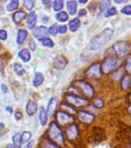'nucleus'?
<instances>
[{
    "label": "nucleus",
    "mask_w": 131,
    "mask_h": 148,
    "mask_svg": "<svg viewBox=\"0 0 131 148\" xmlns=\"http://www.w3.org/2000/svg\"><path fill=\"white\" fill-rule=\"evenodd\" d=\"M113 35V31L110 28H106L99 34L93 38L90 42V48L91 50H97L110 41Z\"/></svg>",
    "instance_id": "obj_1"
},
{
    "label": "nucleus",
    "mask_w": 131,
    "mask_h": 148,
    "mask_svg": "<svg viewBox=\"0 0 131 148\" xmlns=\"http://www.w3.org/2000/svg\"><path fill=\"white\" fill-rule=\"evenodd\" d=\"M130 51V44L127 41H119L113 44L106 53H108L107 56H113L120 60L121 58L124 57Z\"/></svg>",
    "instance_id": "obj_2"
},
{
    "label": "nucleus",
    "mask_w": 131,
    "mask_h": 148,
    "mask_svg": "<svg viewBox=\"0 0 131 148\" xmlns=\"http://www.w3.org/2000/svg\"><path fill=\"white\" fill-rule=\"evenodd\" d=\"M48 136L49 140L56 144L57 146H64V136L60 125L57 123H51L48 130Z\"/></svg>",
    "instance_id": "obj_3"
},
{
    "label": "nucleus",
    "mask_w": 131,
    "mask_h": 148,
    "mask_svg": "<svg viewBox=\"0 0 131 148\" xmlns=\"http://www.w3.org/2000/svg\"><path fill=\"white\" fill-rule=\"evenodd\" d=\"M121 60L113 56H106L101 64L102 73L104 74H110L117 69L121 65Z\"/></svg>",
    "instance_id": "obj_4"
},
{
    "label": "nucleus",
    "mask_w": 131,
    "mask_h": 148,
    "mask_svg": "<svg viewBox=\"0 0 131 148\" xmlns=\"http://www.w3.org/2000/svg\"><path fill=\"white\" fill-rule=\"evenodd\" d=\"M75 86L88 98H93L94 96V89L87 82L83 80H78L75 83Z\"/></svg>",
    "instance_id": "obj_5"
},
{
    "label": "nucleus",
    "mask_w": 131,
    "mask_h": 148,
    "mask_svg": "<svg viewBox=\"0 0 131 148\" xmlns=\"http://www.w3.org/2000/svg\"><path fill=\"white\" fill-rule=\"evenodd\" d=\"M66 99H67L68 104H70V106H74L76 107H80V106H86L89 102L86 99L80 97L78 96L73 94H66Z\"/></svg>",
    "instance_id": "obj_6"
},
{
    "label": "nucleus",
    "mask_w": 131,
    "mask_h": 148,
    "mask_svg": "<svg viewBox=\"0 0 131 148\" xmlns=\"http://www.w3.org/2000/svg\"><path fill=\"white\" fill-rule=\"evenodd\" d=\"M101 63L96 62L91 65L86 71V76L92 79H100L102 76Z\"/></svg>",
    "instance_id": "obj_7"
},
{
    "label": "nucleus",
    "mask_w": 131,
    "mask_h": 148,
    "mask_svg": "<svg viewBox=\"0 0 131 148\" xmlns=\"http://www.w3.org/2000/svg\"><path fill=\"white\" fill-rule=\"evenodd\" d=\"M56 120L59 124L66 125L74 122L73 116L64 111H59L56 113Z\"/></svg>",
    "instance_id": "obj_8"
},
{
    "label": "nucleus",
    "mask_w": 131,
    "mask_h": 148,
    "mask_svg": "<svg viewBox=\"0 0 131 148\" xmlns=\"http://www.w3.org/2000/svg\"><path fill=\"white\" fill-rule=\"evenodd\" d=\"M78 119L80 122L86 124H90L93 122L95 116L87 111H80L78 113Z\"/></svg>",
    "instance_id": "obj_9"
},
{
    "label": "nucleus",
    "mask_w": 131,
    "mask_h": 148,
    "mask_svg": "<svg viewBox=\"0 0 131 148\" xmlns=\"http://www.w3.org/2000/svg\"><path fill=\"white\" fill-rule=\"evenodd\" d=\"M32 34L37 39H42V38H45L46 36H47L49 33V31L47 29V28H46L45 26H43V25H40V26H38V27L35 28L33 31H32Z\"/></svg>",
    "instance_id": "obj_10"
},
{
    "label": "nucleus",
    "mask_w": 131,
    "mask_h": 148,
    "mask_svg": "<svg viewBox=\"0 0 131 148\" xmlns=\"http://www.w3.org/2000/svg\"><path fill=\"white\" fill-rule=\"evenodd\" d=\"M67 64V59L62 56H58L56 58L53 62V65L56 69H64Z\"/></svg>",
    "instance_id": "obj_11"
},
{
    "label": "nucleus",
    "mask_w": 131,
    "mask_h": 148,
    "mask_svg": "<svg viewBox=\"0 0 131 148\" xmlns=\"http://www.w3.org/2000/svg\"><path fill=\"white\" fill-rule=\"evenodd\" d=\"M67 136H68V139L70 140L76 139V137H77V136L79 135V129L78 127H77V125H71V126L67 129Z\"/></svg>",
    "instance_id": "obj_12"
},
{
    "label": "nucleus",
    "mask_w": 131,
    "mask_h": 148,
    "mask_svg": "<svg viewBox=\"0 0 131 148\" xmlns=\"http://www.w3.org/2000/svg\"><path fill=\"white\" fill-rule=\"evenodd\" d=\"M58 100L56 97H52L48 104V110H47V114L49 116H53V113L56 112V110L57 108Z\"/></svg>",
    "instance_id": "obj_13"
},
{
    "label": "nucleus",
    "mask_w": 131,
    "mask_h": 148,
    "mask_svg": "<svg viewBox=\"0 0 131 148\" xmlns=\"http://www.w3.org/2000/svg\"><path fill=\"white\" fill-rule=\"evenodd\" d=\"M37 21V15L35 11H32L29 12V16H28L27 20H26V24H27V27L29 29H32L35 27V25L36 24Z\"/></svg>",
    "instance_id": "obj_14"
},
{
    "label": "nucleus",
    "mask_w": 131,
    "mask_h": 148,
    "mask_svg": "<svg viewBox=\"0 0 131 148\" xmlns=\"http://www.w3.org/2000/svg\"><path fill=\"white\" fill-rule=\"evenodd\" d=\"M37 110H38V105L36 102L30 100L27 103L26 105V113L28 115L32 116L36 113Z\"/></svg>",
    "instance_id": "obj_15"
},
{
    "label": "nucleus",
    "mask_w": 131,
    "mask_h": 148,
    "mask_svg": "<svg viewBox=\"0 0 131 148\" xmlns=\"http://www.w3.org/2000/svg\"><path fill=\"white\" fill-rule=\"evenodd\" d=\"M27 36L28 32L26 30L23 29H19L18 33H17V39H16V42H17L18 45H22V44H23V42L26 39Z\"/></svg>",
    "instance_id": "obj_16"
},
{
    "label": "nucleus",
    "mask_w": 131,
    "mask_h": 148,
    "mask_svg": "<svg viewBox=\"0 0 131 148\" xmlns=\"http://www.w3.org/2000/svg\"><path fill=\"white\" fill-rule=\"evenodd\" d=\"M81 22L79 18H75L69 22V29L71 32H76L80 26Z\"/></svg>",
    "instance_id": "obj_17"
},
{
    "label": "nucleus",
    "mask_w": 131,
    "mask_h": 148,
    "mask_svg": "<svg viewBox=\"0 0 131 148\" xmlns=\"http://www.w3.org/2000/svg\"><path fill=\"white\" fill-rule=\"evenodd\" d=\"M47 119H48V114L47 111L44 109V107L41 106L39 108V121L42 126L46 124L47 123Z\"/></svg>",
    "instance_id": "obj_18"
},
{
    "label": "nucleus",
    "mask_w": 131,
    "mask_h": 148,
    "mask_svg": "<svg viewBox=\"0 0 131 148\" xmlns=\"http://www.w3.org/2000/svg\"><path fill=\"white\" fill-rule=\"evenodd\" d=\"M27 14L24 11H18L15 12L12 16V19L16 23H20L21 21L23 20L26 17Z\"/></svg>",
    "instance_id": "obj_19"
},
{
    "label": "nucleus",
    "mask_w": 131,
    "mask_h": 148,
    "mask_svg": "<svg viewBox=\"0 0 131 148\" xmlns=\"http://www.w3.org/2000/svg\"><path fill=\"white\" fill-rule=\"evenodd\" d=\"M19 56L22 59L24 62H29L31 59V54L30 51L28 49H23L19 53Z\"/></svg>",
    "instance_id": "obj_20"
},
{
    "label": "nucleus",
    "mask_w": 131,
    "mask_h": 148,
    "mask_svg": "<svg viewBox=\"0 0 131 148\" xmlns=\"http://www.w3.org/2000/svg\"><path fill=\"white\" fill-rule=\"evenodd\" d=\"M121 86L123 90H127L131 86V76L129 75H125L122 78L121 81Z\"/></svg>",
    "instance_id": "obj_21"
},
{
    "label": "nucleus",
    "mask_w": 131,
    "mask_h": 148,
    "mask_svg": "<svg viewBox=\"0 0 131 148\" xmlns=\"http://www.w3.org/2000/svg\"><path fill=\"white\" fill-rule=\"evenodd\" d=\"M40 148H60L56 144L48 139H43L40 142Z\"/></svg>",
    "instance_id": "obj_22"
},
{
    "label": "nucleus",
    "mask_w": 131,
    "mask_h": 148,
    "mask_svg": "<svg viewBox=\"0 0 131 148\" xmlns=\"http://www.w3.org/2000/svg\"><path fill=\"white\" fill-rule=\"evenodd\" d=\"M67 9L69 11V14L73 16L74 14L76 12V9H77V2L76 1H68L67 2Z\"/></svg>",
    "instance_id": "obj_23"
},
{
    "label": "nucleus",
    "mask_w": 131,
    "mask_h": 148,
    "mask_svg": "<svg viewBox=\"0 0 131 148\" xmlns=\"http://www.w3.org/2000/svg\"><path fill=\"white\" fill-rule=\"evenodd\" d=\"M44 81V76L41 73H36L35 77L33 79V85L35 86H39L43 84Z\"/></svg>",
    "instance_id": "obj_24"
},
{
    "label": "nucleus",
    "mask_w": 131,
    "mask_h": 148,
    "mask_svg": "<svg viewBox=\"0 0 131 148\" xmlns=\"http://www.w3.org/2000/svg\"><path fill=\"white\" fill-rule=\"evenodd\" d=\"M56 18L60 23H65L68 20L69 16L66 12H60L56 15Z\"/></svg>",
    "instance_id": "obj_25"
},
{
    "label": "nucleus",
    "mask_w": 131,
    "mask_h": 148,
    "mask_svg": "<svg viewBox=\"0 0 131 148\" xmlns=\"http://www.w3.org/2000/svg\"><path fill=\"white\" fill-rule=\"evenodd\" d=\"M14 71L16 72V73L18 75V76H23L25 73V70L24 69V68L23 67V66L19 63H17V62H15L13 65Z\"/></svg>",
    "instance_id": "obj_26"
},
{
    "label": "nucleus",
    "mask_w": 131,
    "mask_h": 148,
    "mask_svg": "<svg viewBox=\"0 0 131 148\" xmlns=\"http://www.w3.org/2000/svg\"><path fill=\"white\" fill-rule=\"evenodd\" d=\"M19 5V2L18 0H12L11 2L7 5L6 10L8 12L14 11V10H16L18 8Z\"/></svg>",
    "instance_id": "obj_27"
},
{
    "label": "nucleus",
    "mask_w": 131,
    "mask_h": 148,
    "mask_svg": "<svg viewBox=\"0 0 131 148\" xmlns=\"http://www.w3.org/2000/svg\"><path fill=\"white\" fill-rule=\"evenodd\" d=\"M12 142H13L15 147L17 148H21L22 147V140H21V135L19 134H15L12 136Z\"/></svg>",
    "instance_id": "obj_28"
},
{
    "label": "nucleus",
    "mask_w": 131,
    "mask_h": 148,
    "mask_svg": "<svg viewBox=\"0 0 131 148\" xmlns=\"http://www.w3.org/2000/svg\"><path fill=\"white\" fill-rule=\"evenodd\" d=\"M39 41L40 42L43 46L49 47V48H52V47H53V46H54V43H53V40L49 39V38H47V37L39 39Z\"/></svg>",
    "instance_id": "obj_29"
},
{
    "label": "nucleus",
    "mask_w": 131,
    "mask_h": 148,
    "mask_svg": "<svg viewBox=\"0 0 131 148\" xmlns=\"http://www.w3.org/2000/svg\"><path fill=\"white\" fill-rule=\"evenodd\" d=\"M63 8V1L62 0H56L53 2V9L54 11L58 12Z\"/></svg>",
    "instance_id": "obj_30"
},
{
    "label": "nucleus",
    "mask_w": 131,
    "mask_h": 148,
    "mask_svg": "<svg viewBox=\"0 0 131 148\" xmlns=\"http://www.w3.org/2000/svg\"><path fill=\"white\" fill-rule=\"evenodd\" d=\"M110 1H108V0L103 1V2H100V4H99V10H100V12L103 13V12L106 11V9H108V7L110 6Z\"/></svg>",
    "instance_id": "obj_31"
},
{
    "label": "nucleus",
    "mask_w": 131,
    "mask_h": 148,
    "mask_svg": "<svg viewBox=\"0 0 131 148\" xmlns=\"http://www.w3.org/2000/svg\"><path fill=\"white\" fill-rule=\"evenodd\" d=\"M125 70L129 76H131V54L127 57L125 63Z\"/></svg>",
    "instance_id": "obj_32"
},
{
    "label": "nucleus",
    "mask_w": 131,
    "mask_h": 148,
    "mask_svg": "<svg viewBox=\"0 0 131 148\" xmlns=\"http://www.w3.org/2000/svg\"><path fill=\"white\" fill-rule=\"evenodd\" d=\"M120 12L126 16H131V5H126L120 9Z\"/></svg>",
    "instance_id": "obj_33"
},
{
    "label": "nucleus",
    "mask_w": 131,
    "mask_h": 148,
    "mask_svg": "<svg viewBox=\"0 0 131 148\" xmlns=\"http://www.w3.org/2000/svg\"><path fill=\"white\" fill-rule=\"evenodd\" d=\"M31 136L32 134L30 132L28 131H24L21 135V140H22V143H25L27 142L30 138H31Z\"/></svg>",
    "instance_id": "obj_34"
},
{
    "label": "nucleus",
    "mask_w": 131,
    "mask_h": 148,
    "mask_svg": "<svg viewBox=\"0 0 131 148\" xmlns=\"http://www.w3.org/2000/svg\"><path fill=\"white\" fill-rule=\"evenodd\" d=\"M117 12V10L116 9L115 7H111L110 9H109L107 11L105 12V17L108 18V17H111V16H115Z\"/></svg>",
    "instance_id": "obj_35"
},
{
    "label": "nucleus",
    "mask_w": 131,
    "mask_h": 148,
    "mask_svg": "<svg viewBox=\"0 0 131 148\" xmlns=\"http://www.w3.org/2000/svg\"><path fill=\"white\" fill-rule=\"evenodd\" d=\"M49 33H50L53 36H56L59 32V27H58L57 24H53L52 26L49 27Z\"/></svg>",
    "instance_id": "obj_36"
},
{
    "label": "nucleus",
    "mask_w": 131,
    "mask_h": 148,
    "mask_svg": "<svg viewBox=\"0 0 131 148\" xmlns=\"http://www.w3.org/2000/svg\"><path fill=\"white\" fill-rule=\"evenodd\" d=\"M23 5H24V7L27 10H31L33 8V6H34V1H32V0H25V1L23 2Z\"/></svg>",
    "instance_id": "obj_37"
},
{
    "label": "nucleus",
    "mask_w": 131,
    "mask_h": 148,
    "mask_svg": "<svg viewBox=\"0 0 131 148\" xmlns=\"http://www.w3.org/2000/svg\"><path fill=\"white\" fill-rule=\"evenodd\" d=\"M93 103H94V106L97 107V108H103L104 106V100L100 98H97V99H94V102H93Z\"/></svg>",
    "instance_id": "obj_38"
},
{
    "label": "nucleus",
    "mask_w": 131,
    "mask_h": 148,
    "mask_svg": "<svg viewBox=\"0 0 131 148\" xmlns=\"http://www.w3.org/2000/svg\"><path fill=\"white\" fill-rule=\"evenodd\" d=\"M8 34L5 30L4 29H0V39L2 40H5L7 39Z\"/></svg>",
    "instance_id": "obj_39"
},
{
    "label": "nucleus",
    "mask_w": 131,
    "mask_h": 148,
    "mask_svg": "<svg viewBox=\"0 0 131 148\" xmlns=\"http://www.w3.org/2000/svg\"><path fill=\"white\" fill-rule=\"evenodd\" d=\"M67 31V26L66 25H60L59 27V32L62 34V33H65V32Z\"/></svg>",
    "instance_id": "obj_40"
},
{
    "label": "nucleus",
    "mask_w": 131,
    "mask_h": 148,
    "mask_svg": "<svg viewBox=\"0 0 131 148\" xmlns=\"http://www.w3.org/2000/svg\"><path fill=\"white\" fill-rule=\"evenodd\" d=\"M15 117L16 120H20L21 118L23 117V113H21L20 111L16 110V112L15 113Z\"/></svg>",
    "instance_id": "obj_41"
},
{
    "label": "nucleus",
    "mask_w": 131,
    "mask_h": 148,
    "mask_svg": "<svg viewBox=\"0 0 131 148\" xmlns=\"http://www.w3.org/2000/svg\"><path fill=\"white\" fill-rule=\"evenodd\" d=\"M29 48L31 50L34 51L35 49H36V44H35L34 41H32V40H31V41L29 42Z\"/></svg>",
    "instance_id": "obj_42"
},
{
    "label": "nucleus",
    "mask_w": 131,
    "mask_h": 148,
    "mask_svg": "<svg viewBox=\"0 0 131 148\" xmlns=\"http://www.w3.org/2000/svg\"><path fill=\"white\" fill-rule=\"evenodd\" d=\"M1 88H2V92H4V93H6V92H8V88H7V86L5 85V84H2V86H1Z\"/></svg>",
    "instance_id": "obj_43"
},
{
    "label": "nucleus",
    "mask_w": 131,
    "mask_h": 148,
    "mask_svg": "<svg viewBox=\"0 0 131 148\" xmlns=\"http://www.w3.org/2000/svg\"><path fill=\"white\" fill-rule=\"evenodd\" d=\"M86 15V9H81L80 11V13H79V16H83Z\"/></svg>",
    "instance_id": "obj_44"
},
{
    "label": "nucleus",
    "mask_w": 131,
    "mask_h": 148,
    "mask_svg": "<svg viewBox=\"0 0 131 148\" xmlns=\"http://www.w3.org/2000/svg\"><path fill=\"white\" fill-rule=\"evenodd\" d=\"M114 2L117 3V4H123V3H127V0H123V1H120V0H115Z\"/></svg>",
    "instance_id": "obj_45"
},
{
    "label": "nucleus",
    "mask_w": 131,
    "mask_h": 148,
    "mask_svg": "<svg viewBox=\"0 0 131 148\" xmlns=\"http://www.w3.org/2000/svg\"><path fill=\"white\" fill-rule=\"evenodd\" d=\"M33 142H34V141H30V142H29V143H27V144H26V146H25V148H32V145H33Z\"/></svg>",
    "instance_id": "obj_46"
},
{
    "label": "nucleus",
    "mask_w": 131,
    "mask_h": 148,
    "mask_svg": "<svg viewBox=\"0 0 131 148\" xmlns=\"http://www.w3.org/2000/svg\"><path fill=\"white\" fill-rule=\"evenodd\" d=\"M6 110L9 111V112L10 113H12V107H10V106H7V107H6Z\"/></svg>",
    "instance_id": "obj_47"
},
{
    "label": "nucleus",
    "mask_w": 131,
    "mask_h": 148,
    "mask_svg": "<svg viewBox=\"0 0 131 148\" xmlns=\"http://www.w3.org/2000/svg\"><path fill=\"white\" fill-rule=\"evenodd\" d=\"M42 2H43V4H45V5H47V4H49V3H50V0H48V1H45V0H43V1H42Z\"/></svg>",
    "instance_id": "obj_48"
},
{
    "label": "nucleus",
    "mask_w": 131,
    "mask_h": 148,
    "mask_svg": "<svg viewBox=\"0 0 131 148\" xmlns=\"http://www.w3.org/2000/svg\"><path fill=\"white\" fill-rule=\"evenodd\" d=\"M127 111H128V113H130V114H131V105H130L129 107H128V109H127Z\"/></svg>",
    "instance_id": "obj_49"
},
{
    "label": "nucleus",
    "mask_w": 131,
    "mask_h": 148,
    "mask_svg": "<svg viewBox=\"0 0 131 148\" xmlns=\"http://www.w3.org/2000/svg\"><path fill=\"white\" fill-rule=\"evenodd\" d=\"M3 128H4V124L2 123H0V130L3 129Z\"/></svg>",
    "instance_id": "obj_50"
},
{
    "label": "nucleus",
    "mask_w": 131,
    "mask_h": 148,
    "mask_svg": "<svg viewBox=\"0 0 131 148\" xmlns=\"http://www.w3.org/2000/svg\"><path fill=\"white\" fill-rule=\"evenodd\" d=\"M7 148H16V147H15L13 145H12V144H9L8 147H7Z\"/></svg>",
    "instance_id": "obj_51"
},
{
    "label": "nucleus",
    "mask_w": 131,
    "mask_h": 148,
    "mask_svg": "<svg viewBox=\"0 0 131 148\" xmlns=\"http://www.w3.org/2000/svg\"><path fill=\"white\" fill-rule=\"evenodd\" d=\"M80 3H86V2H87V1H80Z\"/></svg>",
    "instance_id": "obj_52"
},
{
    "label": "nucleus",
    "mask_w": 131,
    "mask_h": 148,
    "mask_svg": "<svg viewBox=\"0 0 131 148\" xmlns=\"http://www.w3.org/2000/svg\"><path fill=\"white\" fill-rule=\"evenodd\" d=\"M130 136H131V135H130Z\"/></svg>",
    "instance_id": "obj_53"
}]
</instances>
